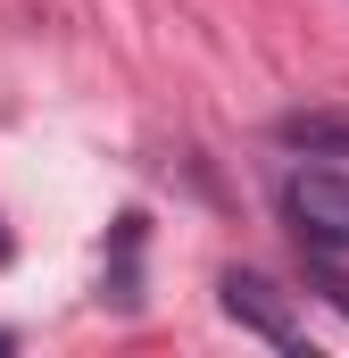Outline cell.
I'll return each mask as SVG.
<instances>
[{
	"label": "cell",
	"instance_id": "6",
	"mask_svg": "<svg viewBox=\"0 0 349 358\" xmlns=\"http://www.w3.org/2000/svg\"><path fill=\"white\" fill-rule=\"evenodd\" d=\"M0 350H8V334H0Z\"/></svg>",
	"mask_w": 349,
	"mask_h": 358
},
{
	"label": "cell",
	"instance_id": "1",
	"mask_svg": "<svg viewBox=\"0 0 349 358\" xmlns=\"http://www.w3.org/2000/svg\"><path fill=\"white\" fill-rule=\"evenodd\" d=\"M283 217H291V234H299L308 250L349 259V176L341 167H299V176H283Z\"/></svg>",
	"mask_w": 349,
	"mask_h": 358
},
{
	"label": "cell",
	"instance_id": "3",
	"mask_svg": "<svg viewBox=\"0 0 349 358\" xmlns=\"http://www.w3.org/2000/svg\"><path fill=\"white\" fill-rule=\"evenodd\" d=\"M274 142L308 150V159H349V100L341 108H291V117H274Z\"/></svg>",
	"mask_w": 349,
	"mask_h": 358
},
{
	"label": "cell",
	"instance_id": "2",
	"mask_svg": "<svg viewBox=\"0 0 349 358\" xmlns=\"http://www.w3.org/2000/svg\"><path fill=\"white\" fill-rule=\"evenodd\" d=\"M216 300H225V317H233L242 334H258V342H274V350H308V325L291 317V300H283V292H274L266 275H250V267H225Z\"/></svg>",
	"mask_w": 349,
	"mask_h": 358
},
{
	"label": "cell",
	"instance_id": "4",
	"mask_svg": "<svg viewBox=\"0 0 349 358\" xmlns=\"http://www.w3.org/2000/svg\"><path fill=\"white\" fill-rule=\"evenodd\" d=\"M308 283H316V292H325V300H333V308H349V275H333V267H325V250H316V259H308Z\"/></svg>",
	"mask_w": 349,
	"mask_h": 358
},
{
	"label": "cell",
	"instance_id": "5",
	"mask_svg": "<svg viewBox=\"0 0 349 358\" xmlns=\"http://www.w3.org/2000/svg\"><path fill=\"white\" fill-rule=\"evenodd\" d=\"M0 259H8V234H0Z\"/></svg>",
	"mask_w": 349,
	"mask_h": 358
}]
</instances>
